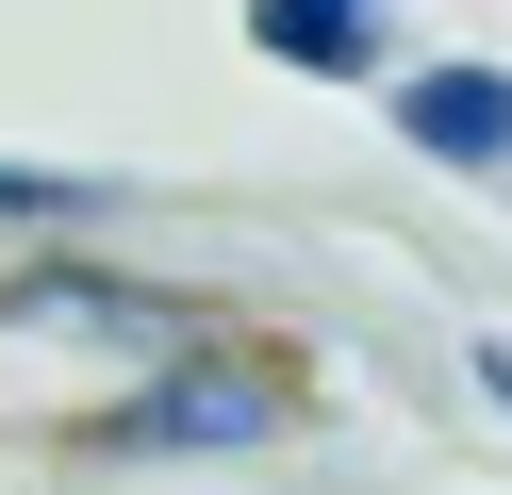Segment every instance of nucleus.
I'll return each mask as SVG.
<instances>
[{"instance_id": "f257e3e1", "label": "nucleus", "mask_w": 512, "mask_h": 495, "mask_svg": "<svg viewBox=\"0 0 512 495\" xmlns=\"http://www.w3.org/2000/svg\"><path fill=\"white\" fill-rule=\"evenodd\" d=\"M83 363L149 396V380L182 363V314H166L149 281H100V264H50V281H17V297H0V396L83 380Z\"/></svg>"}, {"instance_id": "20e7f679", "label": "nucleus", "mask_w": 512, "mask_h": 495, "mask_svg": "<svg viewBox=\"0 0 512 495\" xmlns=\"http://www.w3.org/2000/svg\"><path fill=\"white\" fill-rule=\"evenodd\" d=\"M248 33H265L281 66H364V50H380V33H364V0H265Z\"/></svg>"}, {"instance_id": "7ed1b4c3", "label": "nucleus", "mask_w": 512, "mask_h": 495, "mask_svg": "<svg viewBox=\"0 0 512 495\" xmlns=\"http://www.w3.org/2000/svg\"><path fill=\"white\" fill-rule=\"evenodd\" d=\"M397 132H413V149H446V165L512 149V66H430V83H397Z\"/></svg>"}, {"instance_id": "39448f33", "label": "nucleus", "mask_w": 512, "mask_h": 495, "mask_svg": "<svg viewBox=\"0 0 512 495\" xmlns=\"http://www.w3.org/2000/svg\"><path fill=\"white\" fill-rule=\"evenodd\" d=\"M0 215H67V182H34V165H0Z\"/></svg>"}, {"instance_id": "f03ea898", "label": "nucleus", "mask_w": 512, "mask_h": 495, "mask_svg": "<svg viewBox=\"0 0 512 495\" xmlns=\"http://www.w3.org/2000/svg\"><path fill=\"white\" fill-rule=\"evenodd\" d=\"M281 413H298V380H281L265 347H182L166 380H149V396H116L100 429H116V446H265Z\"/></svg>"}, {"instance_id": "423d86ee", "label": "nucleus", "mask_w": 512, "mask_h": 495, "mask_svg": "<svg viewBox=\"0 0 512 495\" xmlns=\"http://www.w3.org/2000/svg\"><path fill=\"white\" fill-rule=\"evenodd\" d=\"M479 380H496V413H512V347H479Z\"/></svg>"}]
</instances>
